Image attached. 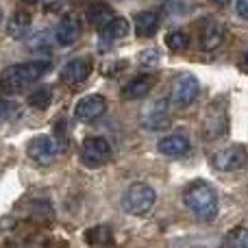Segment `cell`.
<instances>
[{
  "mask_svg": "<svg viewBox=\"0 0 248 248\" xmlns=\"http://www.w3.org/2000/svg\"><path fill=\"white\" fill-rule=\"evenodd\" d=\"M55 39L59 46H72L78 39V22L74 16H63V20L57 24Z\"/></svg>",
  "mask_w": 248,
  "mask_h": 248,
  "instance_id": "13",
  "label": "cell"
},
{
  "mask_svg": "<svg viewBox=\"0 0 248 248\" xmlns=\"http://www.w3.org/2000/svg\"><path fill=\"white\" fill-rule=\"evenodd\" d=\"M229 131V116H227V107L220 103H214L207 109L205 118H202V135L207 140H220L224 137Z\"/></svg>",
  "mask_w": 248,
  "mask_h": 248,
  "instance_id": "6",
  "label": "cell"
},
{
  "mask_svg": "<svg viewBox=\"0 0 248 248\" xmlns=\"http://www.w3.org/2000/svg\"><path fill=\"white\" fill-rule=\"evenodd\" d=\"M246 161V150L242 146H229V148L220 150L214 157V166L222 172H235L244 166Z\"/></svg>",
  "mask_w": 248,
  "mask_h": 248,
  "instance_id": "10",
  "label": "cell"
},
{
  "mask_svg": "<svg viewBox=\"0 0 248 248\" xmlns=\"http://www.w3.org/2000/svg\"><path fill=\"white\" fill-rule=\"evenodd\" d=\"M246 63H248V52H246Z\"/></svg>",
  "mask_w": 248,
  "mask_h": 248,
  "instance_id": "30",
  "label": "cell"
},
{
  "mask_svg": "<svg viewBox=\"0 0 248 248\" xmlns=\"http://www.w3.org/2000/svg\"><path fill=\"white\" fill-rule=\"evenodd\" d=\"M222 42V24L216 20H209L201 31V46L205 50H214Z\"/></svg>",
  "mask_w": 248,
  "mask_h": 248,
  "instance_id": "16",
  "label": "cell"
},
{
  "mask_svg": "<svg viewBox=\"0 0 248 248\" xmlns=\"http://www.w3.org/2000/svg\"><path fill=\"white\" fill-rule=\"evenodd\" d=\"M122 70H126V61H109V63L103 65L105 77H118Z\"/></svg>",
  "mask_w": 248,
  "mask_h": 248,
  "instance_id": "24",
  "label": "cell"
},
{
  "mask_svg": "<svg viewBox=\"0 0 248 248\" xmlns=\"http://www.w3.org/2000/svg\"><path fill=\"white\" fill-rule=\"evenodd\" d=\"M128 31H131V26H128L126 17L116 16L105 26H100V39H103V44H116V42H120V39L126 37Z\"/></svg>",
  "mask_w": 248,
  "mask_h": 248,
  "instance_id": "11",
  "label": "cell"
},
{
  "mask_svg": "<svg viewBox=\"0 0 248 248\" xmlns=\"http://www.w3.org/2000/svg\"><path fill=\"white\" fill-rule=\"evenodd\" d=\"M90 74H92V61L87 59V57H78V59H72L63 65L59 78L65 85H78V83H83Z\"/></svg>",
  "mask_w": 248,
  "mask_h": 248,
  "instance_id": "9",
  "label": "cell"
},
{
  "mask_svg": "<svg viewBox=\"0 0 248 248\" xmlns=\"http://www.w3.org/2000/svg\"><path fill=\"white\" fill-rule=\"evenodd\" d=\"M235 11H237V16H240V17L248 20V0H237Z\"/></svg>",
  "mask_w": 248,
  "mask_h": 248,
  "instance_id": "27",
  "label": "cell"
},
{
  "mask_svg": "<svg viewBox=\"0 0 248 248\" xmlns=\"http://www.w3.org/2000/svg\"><path fill=\"white\" fill-rule=\"evenodd\" d=\"M29 29H31V13L22 11V9L13 13L11 20L7 22V33L11 39H22L29 33Z\"/></svg>",
  "mask_w": 248,
  "mask_h": 248,
  "instance_id": "17",
  "label": "cell"
},
{
  "mask_svg": "<svg viewBox=\"0 0 248 248\" xmlns=\"http://www.w3.org/2000/svg\"><path fill=\"white\" fill-rule=\"evenodd\" d=\"M85 240L87 244H109L111 242V231H109V227H94L87 231Z\"/></svg>",
  "mask_w": 248,
  "mask_h": 248,
  "instance_id": "21",
  "label": "cell"
},
{
  "mask_svg": "<svg viewBox=\"0 0 248 248\" xmlns=\"http://www.w3.org/2000/svg\"><path fill=\"white\" fill-rule=\"evenodd\" d=\"M144 124H146V128H153V131L166 126L168 124V100H157L155 107L150 109V113L144 118Z\"/></svg>",
  "mask_w": 248,
  "mask_h": 248,
  "instance_id": "18",
  "label": "cell"
},
{
  "mask_svg": "<svg viewBox=\"0 0 248 248\" xmlns=\"http://www.w3.org/2000/svg\"><path fill=\"white\" fill-rule=\"evenodd\" d=\"M133 24H135V33L140 37H153L159 29V16L155 11H141L135 16Z\"/></svg>",
  "mask_w": 248,
  "mask_h": 248,
  "instance_id": "15",
  "label": "cell"
},
{
  "mask_svg": "<svg viewBox=\"0 0 248 248\" xmlns=\"http://www.w3.org/2000/svg\"><path fill=\"white\" fill-rule=\"evenodd\" d=\"M157 201V194L150 185L146 183H133L126 187L122 196V207L126 214H133V216H140V214H146L150 207L155 205Z\"/></svg>",
  "mask_w": 248,
  "mask_h": 248,
  "instance_id": "3",
  "label": "cell"
},
{
  "mask_svg": "<svg viewBox=\"0 0 248 248\" xmlns=\"http://www.w3.org/2000/svg\"><path fill=\"white\" fill-rule=\"evenodd\" d=\"M26 103H29L33 109H48L52 103V92L48 90V87H39V90L31 92Z\"/></svg>",
  "mask_w": 248,
  "mask_h": 248,
  "instance_id": "20",
  "label": "cell"
},
{
  "mask_svg": "<svg viewBox=\"0 0 248 248\" xmlns=\"http://www.w3.org/2000/svg\"><path fill=\"white\" fill-rule=\"evenodd\" d=\"M111 17H116V13H113V9L109 7V4L105 2H98V4H92L90 9H87V22H92L94 26H105Z\"/></svg>",
  "mask_w": 248,
  "mask_h": 248,
  "instance_id": "19",
  "label": "cell"
},
{
  "mask_svg": "<svg viewBox=\"0 0 248 248\" xmlns=\"http://www.w3.org/2000/svg\"><path fill=\"white\" fill-rule=\"evenodd\" d=\"M166 46L174 52L183 50V48H187V35H185L183 31H172V33H168V37H166Z\"/></svg>",
  "mask_w": 248,
  "mask_h": 248,
  "instance_id": "23",
  "label": "cell"
},
{
  "mask_svg": "<svg viewBox=\"0 0 248 248\" xmlns=\"http://www.w3.org/2000/svg\"><path fill=\"white\" fill-rule=\"evenodd\" d=\"M183 202L192 214H196V218L205 222H211L218 216V196L214 187L205 181H192L183 189Z\"/></svg>",
  "mask_w": 248,
  "mask_h": 248,
  "instance_id": "2",
  "label": "cell"
},
{
  "mask_svg": "<svg viewBox=\"0 0 248 248\" xmlns=\"http://www.w3.org/2000/svg\"><path fill=\"white\" fill-rule=\"evenodd\" d=\"M157 57H159V52L155 50H144V52H140V63H144V65H148V63H157Z\"/></svg>",
  "mask_w": 248,
  "mask_h": 248,
  "instance_id": "25",
  "label": "cell"
},
{
  "mask_svg": "<svg viewBox=\"0 0 248 248\" xmlns=\"http://www.w3.org/2000/svg\"><path fill=\"white\" fill-rule=\"evenodd\" d=\"M198 92H201V85H198L196 77L194 74H179V77L172 81V92H170V98L174 103V107H187L196 100Z\"/></svg>",
  "mask_w": 248,
  "mask_h": 248,
  "instance_id": "5",
  "label": "cell"
},
{
  "mask_svg": "<svg viewBox=\"0 0 248 248\" xmlns=\"http://www.w3.org/2000/svg\"><path fill=\"white\" fill-rule=\"evenodd\" d=\"M16 105L13 103H4V100H0V120H4V118H9L13 111H16Z\"/></svg>",
  "mask_w": 248,
  "mask_h": 248,
  "instance_id": "26",
  "label": "cell"
},
{
  "mask_svg": "<svg viewBox=\"0 0 248 248\" xmlns=\"http://www.w3.org/2000/svg\"><path fill=\"white\" fill-rule=\"evenodd\" d=\"M155 87V78L150 74H141V77H135L131 83H126L122 90V96L126 100H140L144 96H148V92Z\"/></svg>",
  "mask_w": 248,
  "mask_h": 248,
  "instance_id": "12",
  "label": "cell"
},
{
  "mask_svg": "<svg viewBox=\"0 0 248 248\" xmlns=\"http://www.w3.org/2000/svg\"><path fill=\"white\" fill-rule=\"evenodd\" d=\"M159 153L166 155V157H181V155L187 153L189 141L183 135H166L163 140H159L157 144Z\"/></svg>",
  "mask_w": 248,
  "mask_h": 248,
  "instance_id": "14",
  "label": "cell"
},
{
  "mask_svg": "<svg viewBox=\"0 0 248 248\" xmlns=\"http://www.w3.org/2000/svg\"><path fill=\"white\" fill-rule=\"evenodd\" d=\"M0 17H2V11H0Z\"/></svg>",
  "mask_w": 248,
  "mask_h": 248,
  "instance_id": "31",
  "label": "cell"
},
{
  "mask_svg": "<svg viewBox=\"0 0 248 248\" xmlns=\"http://www.w3.org/2000/svg\"><path fill=\"white\" fill-rule=\"evenodd\" d=\"M26 155L39 166H48L55 161L57 157V141L50 135H37L29 141L26 146Z\"/></svg>",
  "mask_w": 248,
  "mask_h": 248,
  "instance_id": "7",
  "label": "cell"
},
{
  "mask_svg": "<svg viewBox=\"0 0 248 248\" xmlns=\"http://www.w3.org/2000/svg\"><path fill=\"white\" fill-rule=\"evenodd\" d=\"M111 159V146L105 137H85L81 144V163L85 168H100Z\"/></svg>",
  "mask_w": 248,
  "mask_h": 248,
  "instance_id": "4",
  "label": "cell"
},
{
  "mask_svg": "<svg viewBox=\"0 0 248 248\" xmlns=\"http://www.w3.org/2000/svg\"><path fill=\"white\" fill-rule=\"evenodd\" d=\"M48 70H50V59H33L26 63L11 65L0 74V90L7 94H20L35 81H39Z\"/></svg>",
  "mask_w": 248,
  "mask_h": 248,
  "instance_id": "1",
  "label": "cell"
},
{
  "mask_svg": "<svg viewBox=\"0 0 248 248\" xmlns=\"http://www.w3.org/2000/svg\"><path fill=\"white\" fill-rule=\"evenodd\" d=\"M26 4H35V2H39V0H24Z\"/></svg>",
  "mask_w": 248,
  "mask_h": 248,
  "instance_id": "29",
  "label": "cell"
},
{
  "mask_svg": "<svg viewBox=\"0 0 248 248\" xmlns=\"http://www.w3.org/2000/svg\"><path fill=\"white\" fill-rule=\"evenodd\" d=\"M224 244H227V246H235V248H248V229L246 227L233 229V231L227 235Z\"/></svg>",
  "mask_w": 248,
  "mask_h": 248,
  "instance_id": "22",
  "label": "cell"
},
{
  "mask_svg": "<svg viewBox=\"0 0 248 248\" xmlns=\"http://www.w3.org/2000/svg\"><path fill=\"white\" fill-rule=\"evenodd\" d=\"M105 111H107V100H105V96H98V94L83 96V98L77 103V107H74V116H77V120H81V122L98 120Z\"/></svg>",
  "mask_w": 248,
  "mask_h": 248,
  "instance_id": "8",
  "label": "cell"
},
{
  "mask_svg": "<svg viewBox=\"0 0 248 248\" xmlns=\"http://www.w3.org/2000/svg\"><path fill=\"white\" fill-rule=\"evenodd\" d=\"M211 2H216V4H229V0H211Z\"/></svg>",
  "mask_w": 248,
  "mask_h": 248,
  "instance_id": "28",
  "label": "cell"
}]
</instances>
